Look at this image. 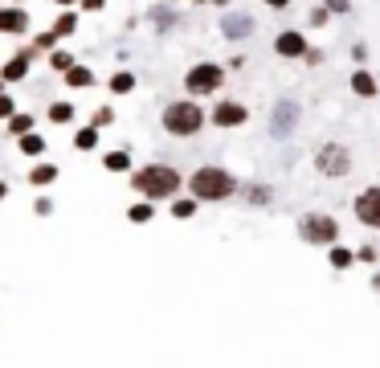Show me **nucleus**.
Returning <instances> with one entry per match:
<instances>
[{
  "mask_svg": "<svg viewBox=\"0 0 380 368\" xmlns=\"http://www.w3.org/2000/svg\"><path fill=\"white\" fill-rule=\"evenodd\" d=\"M180 184L184 181H180V172L172 164H147V168H135L131 172V188L143 201H168V196H176Z\"/></svg>",
  "mask_w": 380,
  "mask_h": 368,
  "instance_id": "obj_1",
  "label": "nucleus"
},
{
  "mask_svg": "<svg viewBox=\"0 0 380 368\" xmlns=\"http://www.w3.org/2000/svg\"><path fill=\"white\" fill-rule=\"evenodd\" d=\"M188 192H192V201H225V196L237 192V181H233L225 168L205 164V168H197V172L188 176Z\"/></svg>",
  "mask_w": 380,
  "mask_h": 368,
  "instance_id": "obj_2",
  "label": "nucleus"
},
{
  "mask_svg": "<svg viewBox=\"0 0 380 368\" xmlns=\"http://www.w3.org/2000/svg\"><path fill=\"white\" fill-rule=\"evenodd\" d=\"M205 119H209V115H205L192 98H180V102H168V111H164V131L188 139V136H197V131L205 127Z\"/></svg>",
  "mask_w": 380,
  "mask_h": 368,
  "instance_id": "obj_3",
  "label": "nucleus"
},
{
  "mask_svg": "<svg viewBox=\"0 0 380 368\" xmlns=\"http://www.w3.org/2000/svg\"><path fill=\"white\" fill-rule=\"evenodd\" d=\"M225 82V70L212 66V62H197L188 74H184V91L188 94H217Z\"/></svg>",
  "mask_w": 380,
  "mask_h": 368,
  "instance_id": "obj_4",
  "label": "nucleus"
},
{
  "mask_svg": "<svg viewBox=\"0 0 380 368\" xmlns=\"http://www.w3.org/2000/svg\"><path fill=\"white\" fill-rule=\"evenodd\" d=\"M298 233H302L307 241H315V246H332L339 226H336V217H327V213H307L302 226H298Z\"/></svg>",
  "mask_w": 380,
  "mask_h": 368,
  "instance_id": "obj_5",
  "label": "nucleus"
},
{
  "mask_svg": "<svg viewBox=\"0 0 380 368\" xmlns=\"http://www.w3.org/2000/svg\"><path fill=\"white\" fill-rule=\"evenodd\" d=\"M315 168H319L323 176H347V168H352V156H347V147L327 143V147H319V151H315Z\"/></svg>",
  "mask_w": 380,
  "mask_h": 368,
  "instance_id": "obj_6",
  "label": "nucleus"
},
{
  "mask_svg": "<svg viewBox=\"0 0 380 368\" xmlns=\"http://www.w3.org/2000/svg\"><path fill=\"white\" fill-rule=\"evenodd\" d=\"M298 123V102L295 98H282V102H274V115H270V136L274 139H287L295 131Z\"/></svg>",
  "mask_w": 380,
  "mask_h": 368,
  "instance_id": "obj_7",
  "label": "nucleus"
},
{
  "mask_svg": "<svg viewBox=\"0 0 380 368\" xmlns=\"http://www.w3.org/2000/svg\"><path fill=\"white\" fill-rule=\"evenodd\" d=\"M0 33H8V37L29 33V12L21 4H0Z\"/></svg>",
  "mask_w": 380,
  "mask_h": 368,
  "instance_id": "obj_8",
  "label": "nucleus"
},
{
  "mask_svg": "<svg viewBox=\"0 0 380 368\" xmlns=\"http://www.w3.org/2000/svg\"><path fill=\"white\" fill-rule=\"evenodd\" d=\"M209 119L217 123V127H242V123H246L250 115H246V107H242V102L225 98V102H217V107H212V115H209Z\"/></svg>",
  "mask_w": 380,
  "mask_h": 368,
  "instance_id": "obj_9",
  "label": "nucleus"
},
{
  "mask_svg": "<svg viewBox=\"0 0 380 368\" xmlns=\"http://www.w3.org/2000/svg\"><path fill=\"white\" fill-rule=\"evenodd\" d=\"M356 217L377 230L380 226V188H364V192L356 196Z\"/></svg>",
  "mask_w": 380,
  "mask_h": 368,
  "instance_id": "obj_10",
  "label": "nucleus"
},
{
  "mask_svg": "<svg viewBox=\"0 0 380 368\" xmlns=\"http://www.w3.org/2000/svg\"><path fill=\"white\" fill-rule=\"evenodd\" d=\"M33 57H37L33 49H21L17 57H8V62H4V70H0V82H21V78L29 74V62H33Z\"/></svg>",
  "mask_w": 380,
  "mask_h": 368,
  "instance_id": "obj_11",
  "label": "nucleus"
},
{
  "mask_svg": "<svg viewBox=\"0 0 380 368\" xmlns=\"http://www.w3.org/2000/svg\"><path fill=\"white\" fill-rule=\"evenodd\" d=\"M274 53H282V57H302V53H307V37L295 33V29H287V33L274 37Z\"/></svg>",
  "mask_w": 380,
  "mask_h": 368,
  "instance_id": "obj_12",
  "label": "nucleus"
},
{
  "mask_svg": "<svg viewBox=\"0 0 380 368\" xmlns=\"http://www.w3.org/2000/svg\"><path fill=\"white\" fill-rule=\"evenodd\" d=\"M221 33H225V37H250L253 17H246V12H229V17L221 21Z\"/></svg>",
  "mask_w": 380,
  "mask_h": 368,
  "instance_id": "obj_13",
  "label": "nucleus"
},
{
  "mask_svg": "<svg viewBox=\"0 0 380 368\" xmlns=\"http://www.w3.org/2000/svg\"><path fill=\"white\" fill-rule=\"evenodd\" d=\"M66 86H70V91H90V86H94V74H90L86 66H74V70H66Z\"/></svg>",
  "mask_w": 380,
  "mask_h": 368,
  "instance_id": "obj_14",
  "label": "nucleus"
},
{
  "mask_svg": "<svg viewBox=\"0 0 380 368\" xmlns=\"http://www.w3.org/2000/svg\"><path fill=\"white\" fill-rule=\"evenodd\" d=\"M352 91L360 94V98H372V94H377V78L364 74V70H356V74H352Z\"/></svg>",
  "mask_w": 380,
  "mask_h": 368,
  "instance_id": "obj_15",
  "label": "nucleus"
},
{
  "mask_svg": "<svg viewBox=\"0 0 380 368\" xmlns=\"http://www.w3.org/2000/svg\"><path fill=\"white\" fill-rule=\"evenodd\" d=\"M74 29H78V12L70 8V12H62V17L53 21V29H49V33H53V37H70Z\"/></svg>",
  "mask_w": 380,
  "mask_h": 368,
  "instance_id": "obj_16",
  "label": "nucleus"
},
{
  "mask_svg": "<svg viewBox=\"0 0 380 368\" xmlns=\"http://www.w3.org/2000/svg\"><path fill=\"white\" fill-rule=\"evenodd\" d=\"M152 217H156L152 201H139V205H131V209H127V221H131V226H147Z\"/></svg>",
  "mask_w": 380,
  "mask_h": 368,
  "instance_id": "obj_17",
  "label": "nucleus"
},
{
  "mask_svg": "<svg viewBox=\"0 0 380 368\" xmlns=\"http://www.w3.org/2000/svg\"><path fill=\"white\" fill-rule=\"evenodd\" d=\"M17 143H21V151H25V156H42V151H45V136H37V131L21 136Z\"/></svg>",
  "mask_w": 380,
  "mask_h": 368,
  "instance_id": "obj_18",
  "label": "nucleus"
},
{
  "mask_svg": "<svg viewBox=\"0 0 380 368\" xmlns=\"http://www.w3.org/2000/svg\"><path fill=\"white\" fill-rule=\"evenodd\" d=\"M102 168L107 172H127L131 168V156L127 151H111V156H102Z\"/></svg>",
  "mask_w": 380,
  "mask_h": 368,
  "instance_id": "obj_19",
  "label": "nucleus"
},
{
  "mask_svg": "<svg viewBox=\"0 0 380 368\" xmlns=\"http://www.w3.org/2000/svg\"><path fill=\"white\" fill-rule=\"evenodd\" d=\"M49 181H57V168H53V164H37V168L29 172V184H37V188L49 184Z\"/></svg>",
  "mask_w": 380,
  "mask_h": 368,
  "instance_id": "obj_20",
  "label": "nucleus"
},
{
  "mask_svg": "<svg viewBox=\"0 0 380 368\" xmlns=\"http://www.w3.org/2000/svg\"><path fill=\"white\" fill-rule=\"evenodd\" d=\"M74 119V102H53L49 107V123H70Z\"/></svg>",
  "mask_w": 380,
  "mask_h": 368,
  "instance_id": "obj_21",
  "label": "nucleus"
},
{
  "mask_svg": "<svg viewBox=\"0 0 380 368\" xmlns=\"http://www.w3.org/2000/svg\"><path fill=\"white\" fill-rule=\"evenodd\" d=\"M8 131H12L17 139L29 136V131H33V115H12V119H8Z\"/></svg>",
  "mask_w": 380,
  "mask_h": 368,
  "instance_id": "obj_22",
  "label": "nucleus"
},
{
  "mask_svg": "<svg viewBox=\"0 0 380 368\" xmlns=\"http://www.w3.org/2000/svg\"><path fill=\"white\" fill-rule=\"evenodd\" d=\"M111 91H115V94H131V91H135V74H127V70H119V74L111 78Z\"/></svg>",
  "mask_w": 380,
  "mask_h": 368,
  "instance_id": "obj_23",
  "label": "nucleus"
},
{
  "mask_svg": "<svg viewBox=\"0 0 380 368\" xmlns=\"http://www.w3.org/2000/svg\"><path fill=\"white\" fill-rule=\"evenodd\" d=\"M49 66H53V70H62V74H66V70H74V66H78V62H74V57H70V53H66V49H53V53H49Z\"/></svg>",
  "mask_w": 380,
  "mask_h": 368,
  "instance_id": "obj_24",
  "label": "nucleus"
},
{
  "mask_svg": "<svg viewBox=\"0 0 380 368\" xmlns=\"http://www.w3.org/2000/svg\"><path fill=\"white\" fill-rule=\"evenodd\" d=\"M74 147H82V151H90V147H98V131H94V127H82V131L74 136Z\"/></svg>",
  "mask_w": 380,
  "mask_h": 368,
  "instance_id": "obj_25",
  "label": "nucleus"
},
{
  "mask_svg": "<svg viewBox=\"0 0 380 368\" xmlns=\"http://www.w3.org/2000/svg\"><path fill=\"white\" fill-rule=\"evenodd\" d=\"M192 213H197V201H192V196H188V201H176V205H172V217H180V221H188Z\"/></svg>",
  "mask_w": 380,
  "mask_h": 368,
  "instance_id": "obj_26",
  "label": "nucleus"
},
{
  "mask_svg": "<svg viewBox=\"0 0 380 368\" xmlns=\"http://www.w3.org/2000/svg\"><path fill=\"white\" fill-rule=\"evenodd\" d=\"M352 262H356V254H352V250H332V266H336V270H343V266H352Z\"/></svg>",
  "mask_w": 380,
  "mask_h": 368,
  "instance_id": "obj_27",
  "label": "nucleus"
},
{
  "mask_svg": "<svg viewBox=\"0 0 380 368\" xmlns=\"http://www.w3.org/2000/svg\"><path fill=\"white\" fill-rule=\"evenodd\" d=\"M111 123H115V111H111V107H98V111H94V131H98V127H111Z\"/></svg>",
  "mask_w": 380,
  "mask_h": 368,
  "instance_id": "obj_28",
  "label": "nucleus"
},
{
  "mask_svg": "<svg viewBox=\"0 0 380 368\" xmlns=\"http://www.w3.org/2000/svg\"><path fill=\"white\" fill-rule=\"evenodd\" d=\"M12 115H17V102L8 94H0V119H12Z\"/></svg>",
  "mask_w": 380,
  "mask_h": 368,
  "instance_id": "obj_29",
  "label": "nucleus"
},
{
  "mask_svg": "<svg viewBox=\"0 0 380 368\" xmlns=\"http://www.w3.org/2000/svg\"><path fill=\"white\" fill-rule=\"evenodd\" d=\"M246 196H250V201H257V205H262V201H270V188H246Z\"/></svg>",
  "mask_w": 380,
  "mask_h": 368,
  "instance_id": "obj_30",
  "label": "nucleus"
},
{
  "mask_svg": "<svg viewBox=\"0 0 380 368\" xmlns=\"http://www.w3.org/2000/svg\"><path fill=\"white\" fill-rule=\"evenodd\" d=\"M53 42H57L53 33H42V37H37V46H33V53H37V49H49V46H53Z\"/></svg>",
  "mask_w": 380,
  "mask_h": 368,
  "instance_id": "obj_31",
  "label": "nucleus"
},
{
  "mask_svg": "<svg viewBox=\"0 0 380 368\" xmlns=\"http://www.w3.org/2000/svg\"><path fill=\"white\" fill-rule=\"evenodd\" d=\"M86 12H98V8H107V0H78Z\"/></svg>",
  "mask_w": 380,
  "mask_h": 368,
  "instance_id": "obj_32",
  "label": "nucleus"
},
{
  "mask_svg": "<svg viewBox=\"0 0 380 368\" xmlns=\"http://www.w3.org/2000/svg\"><path fill=\"white\" fill-rule=\"evenodd\" d=\"M323 8H327V12H347V0H327Z\"/></svg>",
  "mask_w": 380,
  "mask_h": 368,
  "instance_id": "obj_33",
  "label": "nucleus"
},
{
  "mask_svg": "<svg viewBox=\"0 0 380 368\" xmlns=\"http://www.w3.org/2000/svg\"><path fill=\"white\" fill-rule=\"evenodd\" d=\"M311 21L315 25H327V8H311Z\"/></svg>",
  "mask_w": 380,
  "mask_h": 368,
  "instance_id": "obj_34",
  "label": "nucleus"
},
{
  "mask_svg": "<svg viewBox=\"0 0 380 368\" xmlns=\"http://www.w3.org/2000/svg\"><path fill=\"white\" fill-rule=\"evenodd\" d=\"M262 4H270V8H287L291 0H262Z\"/></svg>",
  "mask_w": 380,
  "mask_h": 368,
  "instance_id": "obj_35",
  "label": "nucleus"
},
{
  "mask_svg": "<svg viewBox=\"0 0 380 368\" xmlns=\"http://www.w3.org/2000/svg\"><path fill=\"white\" fill-rule=\"evenodd\" d=\"M57 4H62V8H74V4H78V0H57Z\"/></svg>",
  "mask_w": 380,
  "mask_h": 368,
  "instance_id": "obj_36",
  "label": "nucleus"
},
{
  "mask_svg": "<svg viewBox=\"0 0 380 368\" xmlns=\"http://www.w3.org/2000/svg\"><path fill=\"white\" fill-rule=\"evenodd\" d=\"M4 196H8V184L0 181V201H4Z\"/></svg>",
  "mask_w": 380,
  "mask_h": 368,
  "instance_id": "obj_37",
  "label": "nucleus"
},
{
  "mask_svg": "<svg viewBox=\"0 0 380 368\" xmlns=\"http://www.w3.org/2000/svg\"><path fill=\"white\" fill-rule=\"evenodd\" d=\"M372 282H377V291H380V275H377V278H372Z\"/></svg>",
  "mask_w": 380,
  "mask_h": 368,
  "instance_id": "obj_38",
  "label": "nucleus"
},
{
  "mask_svg": "<svg viewBox=\"0 0 380 368\" xmlns=\"http://www.w3.org/2000/svg\"><path fill=\"white\" fill-rule=\"evenodd\" d=\"M17 4H21V0H17Z\"/></svg>",
  "mask_w": 380,
  "mask_h": 368,
  "instance_id": "obj_39",
  "label": "nucleus"
}]
</instances>
